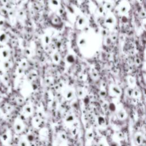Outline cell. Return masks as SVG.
<instances>
[{"instance_id":"5","label":"cell","mask_w":146,"mask_h":146,"mask_svg":"<svg viewBox=\"0 0 146 146\" xmlns=\"http://www.w3.org/2000/svg\"><path fill=\"white\" fill-rule=\"evenodd\" d=\"M134 141L137 145H141L143 141V137L140 132H136L134 135Z\"/></svg>"},{"instance_id":"13","label":"cell","mask_w":146,"mask_h":146,"mask_svg":"<svg viewBox=\"0 0 146 146\" xmlns=\"http://www.w3.org/2000/svg\"><path fill=\"white\" fill-rule=\"evenodd\" d=\"M112 92L114 95L119 96L121 94L120 90L117 87H113L112 88Z\"/></svg>"},{"instance_id":"15","label":"cell","mask_w":146,"mask_h":146,"mask_svg":"<svg viewBox=\"0 0 146 146\" xmlns=\"http://www.w3.org/2000/svg\"><path fill=\"white\" fill-rule=\"evenodd\" d=\"M2 139H3L4 141L7 140L8 139V135H7V133H4V134L2 135Z\"/></svg>"},{"instance_id":"1","label":"cell","mask_w":146,"mask_h":146,"mask_svg":"<svg viewBox=\"0 0 146 146\" xmlns=\"http://www.w3.org/2000/svg\"><path fill=\"white\" fill-rule=\"evenodd\" d=\"M116 116L120 120H124L127 117V113L123 107H119L116 110Z\"/></svg>"},{"instance_id":"12","label":"cell","mask_w":146,"mask_h":146,"mask_svg":"<svg viewBox=\"0 0 146 146\" xmlns=\"http://www.w3.org/2000/svg\"><path fill=\"white\" fill-rule=\"evenodd\" d=\"M7 40V35L3 32L0 33V43H4Z\"/></svg>"},{"instance_id":"6","label":"cell","mask_w":146,"mask_h":146,"mask_svg":"<svg viewBox=\"0 0 146 146\" xmlns=\"http://www.w3.org/2000/svg\"><path fill=\"white\" fill-rule=\"evenodd\" d=\"M39 137L42 140H44L47 137L48 135V131L46 128H42L39 131Z\"/></svg>"},{"instance_id":"11","label":"cell","mask_w":146,"mask_h":146,"mask_svg":"<svg viewBox=\"0 0 146 146\" xmlns=\"http://www.w3.org/2000/svg\"><path fill=\"white\" fill-rule=\"evenodd\" d=\"M98 146H109V144L106 139L104 137H102L99 140Z\"/></svg>"},{"instance_id":"7","label":"cell","mask_w":146,"mask_h":146,"mask_svg":"<svg viewBox=\"0 0 146 146\" xmlns=\"http://www.w3.org/2000/svg\"><path fill=\"white\" fill-rule=\"evenodd\" d=\"M32 124L34 126V127H35V128H39V127L41 125L42 123V120L39 117H34L33 119L32 120Z\"/></svg>"},{"instance_id":"3","label":"cell","mask_w":146,"mask_h":146,"mask_svg":"<svg viewBox=\"0 0 146 146\" xmlns=\"http://www.w3.org/2000/svg\"><path fill=\"white\" fill-rule=\"evenodd\" d=\"M33 112V108L29 104H27L23 107L22 113L23 115H25V116L29 117L31 116Z\"/></svg>"},{"instance_id":"9","label":"cell","mask_w":146,"mask_h":146,"mask_svg":"<svg viewBox=\"0 0 146 146\" xmlns=\"http://www.w3.org/2000/svg\"><path fill=\"white\" fill-rule=\"evenodd\" d=\"M75 120V116L73 113L68 114L64 118V121L67 124L72 123Z\"/></svg>"},{"instance_id":"16","label":"cell","mask_w":146,"mask_h":146,"mask_svg":"<svg viewBox=\"0 0 146 146\" xmlns=\"http://www.w3.org/2000/svg\"><path fill=\"white\" fill-rule=\"evenodd\" d=\"M4 24V21L2 19L0 20V26H3V25Z\"/></svg>"},{"instance_id":"4","label":"cell","mask_w":146,"mask_h":146,"mask_svg":"<svg viewBox=\"0 0 146 146\" xmlns=\"http://www.w3.org/2000/svg\"><path fill=\"white\" fill-rule=\"evenodd\" d=\"M94 132L92 128H89L87 129L86 133V139L88 142H92L94 138Z\"/></svg>"},{"instance_id":"10","label":"cell","mask_w":146,"mask_h":146,"mask_svg":"<svg viewBox=\"0 0 146 146\" xmlns=\"http://www.w3.org/2000/svg\"><path fill=\"white\" fill-rule=\"evenodd\" d=\"M9 55V51L6 48H3L0 51V56L3 59H6Z\"/></svg>"},{"instance_id":"2","label":"cell","mask_w":146,"mask_h":146,"mask_svg":"<svg viewBox=\"0 0 146 146\" xmlns=\"http://www.w3.org/2000/svg\"><path fill=\"white\" fill-rule=\"evenodd\" d=\"M14 131L17 133H21L25 128V124L21 119H17L14 125Z\"/></svg>"},{"instance_id":"14","label":"cell","mask_w":146,"mask_h":146,"mask_svg":"<svg viewBox=\"0 0 146 146\" xmlns=\"http://www.w3.org/2000/svg\"><path fill=\"white\" fill-rule=\"evenodd\" d=\"M2 67L5 69H7L10 67V63L8 61H4L2 63Z\"/></svg>"},{"instance_id":"8","label":"cell","mask_w":146,"mask_h":146,"mask_svg":"<svg viewBox=\"0 0 146 146\" xmlns=\"http://www.w3.org/2000/svg\"><path fill=\"white\" fill-rule=\"evenodd\" d=\"M18 146H30V141L27 137H22L18 143Z\"/></svg>"}]
</instances>
